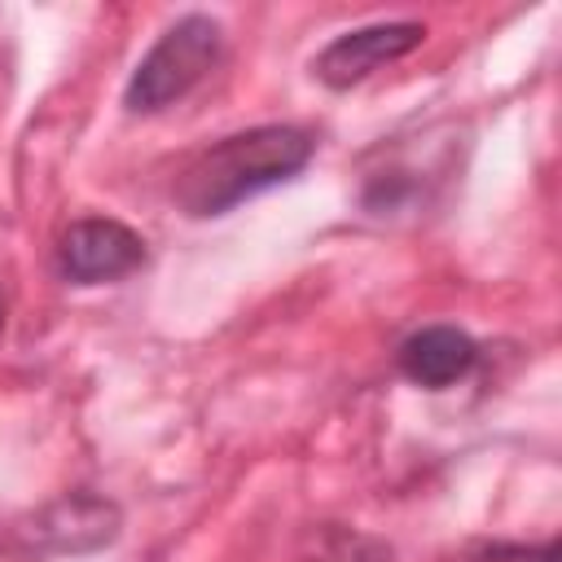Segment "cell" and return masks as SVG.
Here are the masks:
<instances>
[{
  "mask_svg": "<svg viewBox=\"0 0 562 562\" xmlns=\"http://www.w3.org/2000/svg\"><path fill=\"white\" fill-rule=\"evenodd\" d=\"M123 527V514L114 501L97 492H66L35 514H26L13 527V540L26 553H53V558H75V553H97L105 549Z\"/></svg>",
  "mask_w": 562,
  "mask_h": 562,
  "instance_id": "3957f363",
  "label": "cell"
},
{
  "mask_svg": "<svg viewBox=\"0 0 562 562\" xmlns=\"http://www.w3.org/2000/svg\"><path fill=\"white\" fill-rule=\"evenodd\" d=\"M220 44H224L220 22L206 13H184L180 22H171L127 79V92H123L127 110L154 114L180 101L189 88H198L211 75V66L220 61Z\"/></svg>",
  "mask_w": 562,
  "mask_h": 562,
  "instance_id": "7a4b0ae2",
  "label": "cell"
},
{
  "mask_svg": "<svg viewBox=\"0 0 562 562\" xmlns=\"http://www.w3.org/2000/svg\"><path fill=\"white\" fill-rule=\"evenodd\" d=\"M145 263V241L136 228L110 215L75 220L57 241V272L75 285H101L136 272Z\"/></svg>",
  "mask_w": 562,
  "mask_h": 562,
  "instance_id": "277c9868",
  "label": "cell"
},
{
  "mask_svg": "<svg viewBox=\"0 0 562 562\" xmlns=\"http://www.w3.org/2000/svg\"><path fill=\"white\" fill-rule=\"evenodd\" d=\"M558 540H544V544H518V540H487V544H474L465 549L457 562H558Z\"/></svg>",
  "mask_w": 562,
  "mask_h": 562,
  "instance_id": "ba28073f",
  "label": "cell"
},
{
  "mask_svg": "<svg viewBox=\"0 0 562 562\" xmlns=\"http://www.w3.org/2000/svg\"><path fill=\"white\" fill-rule=\"evenodd\" d=\"M316 544H312V562H391V549L382 544V540H373V536H360V531H351V527H338V522H325V527H316V536H312Z\"/></svg>",
  "mask_w": 562,
  "mask_h": 562,
  "instance_id": "52a82bcc",
  "label": "cell"
},
{
  "mask_svg": "<svg viewBox=\"0 0 562 562\" xmlns=\"http://www.w3.org/2000/svg\"><path fill=\"white\" fill-rule=\"evenodd\" d=\"M426 40V26L422 22H373V26H356L338 40H329L321 48V57L312 61L316 79L334 92L369 79L373 70H382L386 61H400L408 57L417 44Z\"/></svg>",
  "mask_w": 562,
  "mask_h": 562,
  "instance_id": "5b68a950",
  "label": "cell"
},
{
  "mask_svg": "<svg viewBox=\"0 0 562 562\" xmlns=\"http://www.w3.org/2000/svg\"><path fill=\"white\" fill-rule=\"evenodd\" d=\"M474 360H479V347L457 325H426L400 342V373L426 391H443L461 382L474 369Z\"/></svg>",
  "mask_w": 562,
  "mask_h": 562,
  "instance_id": "8992f818",
  "label": "cell"
},
{
  "mask_svg": "<svg viewBox=\"0 0 562 562\" xmlns=\"http://www.w3.org/2000/svg\"><path fill=\"white\" fill-rule=\"evenodd\" d=\"M312 154H316V140L290 123H263L250 132H233L184 167L176 184V202L198 220L224 215L237 202L299 176L312 162Z\"/></svg>",
  "mask_w": 562,
  "mask_h": 562,
  "instance_id": "6da1fadb",
  "label": "cell"
}]
</instances>
